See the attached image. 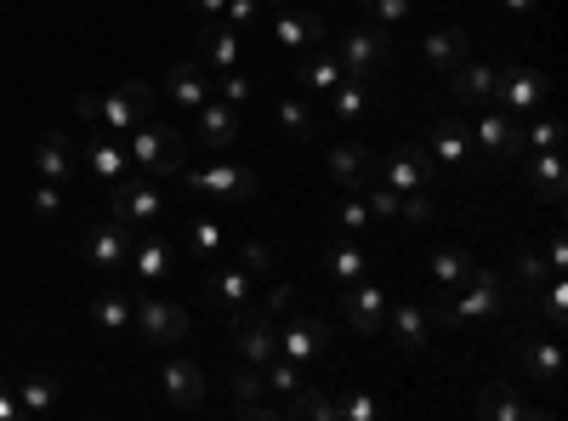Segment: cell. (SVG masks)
<instances>
[{
  "label": "cell",
  "mask_w": 568,
  "mask_h": 421,
  "mask_svg": "<svg viewBox=\"0 0 568 421\" xmlns=\"http://www.w3.org/2000/svg\"><path fill=\"white\" fill-rule=\"evenodd\" d=\"M291 307H296V285H279V291H273V302H268V314H273V319H284Z\"/></svg>",
  "instance_id": "obj_56"
},
{
  "label": "cell",
  "mask_w": 568,
  "mask_h": 421,
  "mask_svg": "<svg viewBox=\"0 0 568 421\" xmlns=\"http://www.w3.org/2000/svg\"><path fill=\"white\" fill-rule=\"evenodd\" d=\"M17 416H23V405H17L12 382H0V421H17Z\"/></svg>",
  "instance_id": "obj_58"
},
{
  "label": "cell",
  "mask_w": 568,
  "mask_h": 421,
  "mask_svg": "<svg viewBox=\"0 0 568 421\" xmlns=\"http://www.w3.org/2000/svg\"><path fill=\"white\" fill-rule=\"evenodd\" d=\"M500 7H506V12H511V17H529V12H534V7H540V0H500Z\"/></svg>",
  "instance_id": "obj_61"
},
{
  "label": "cell",
  "mask_w": 568,
  "mask_h": 421,
  "mask_svg": "<svg viewBox=\"0 0 568 421\" xmlns=\"http://www.w3.org/2000/svg\"><path fill=\"white\" fill-rule=\"evenodd\" d=\"M234 342H239V353H245L250 364H268V359H279V325H273V314H268V307H250V302H239V314H234Z\"/></svg>",
  "instance_id": "obj_9"
},
{
  "label": "cell",
  "mask_w": 568,
  "mask_h": 421,
  "mask_svg": "<svg viewBox=\"0 0 568 421\" xmlns=\"http://www.w3.org/2000/svg\"><path fill=\"white\" fill-rule=\"evenodd\" d=\"M126 154H131L149 177H177L182 165H188V137H182L177 126H165V120H142V126H131Z\"/></svg>",
  "instance_id": "obj_1"
},
{
  "label": "cell",
  "mask_w": 568,
  "mask_h": 421,
  "mask_svg": "<svg viewBox=\"0 0 568 421\" xmlns=\"http://www.w3.org/2000/svg\"><path fill=\"white\" fill-rule=\"evenodd\" d=\"M330 108H335L341 120L369 115V92H364V80H347V86H335V92H330Z\"/></svg>",
  "instance_id": "obj_38"
},
{
  "label": "cell",
  "mask_w": 568,
  "mask_h": 421,
  "mask_svg": "<svg viewBox=\"0 0 568 421\" xmlns=\"http://www.w3.org/2000/svg\"><path fill=\"white\" fill-rule=\"evenodd\" d=\"M369 222H376V217H369L364 200H341V229H347V234H369Z\"/></svg>",
  "instance_id": "obj_48"
},
{
  "label": "cell",
  "mask_w": 568,
  "mask_h": 421,
  "mask_svg": "<svg viewBox=\"0 0 568 421\" xmlns=\"http://www.w3.org/2000/svg\"><path fill=\"white\" fill-rule=\"evenodd\" d=\"M518 359H523V371L534 382H546V387L563 382V348H557V336H534V342L518 348Z\"/></svg>",
  "instance_id": "obj_23"
},
{
  "label": "cell",
  "mask_w": 568,
  "mask_h": 421,
  "mask_svg": "<svg viewBox=\"0 0 568 421\" xmlns=\"http://www.w3.org/2000/svg\"><path fill=\"white\" fill-rule=\"evenodd\" d=\"M540 291H546V325H552V336H563V325H568V279L552 273Z\"/></svg>",
  "instance_id": "obj_39"
},
{
  "label": "cell",
  "mask_w": 568,
  "mask_h": 421,
  "mask_svg": "<svg viewBox=\"0 0 568 421\" xmlns=\"http://www.w3.org/2000/svg\"><path fill=\"white\" fill-rule=\"evenodd\" d=\"M35 172H40V183H63V177H74V149H69V137H46V143L35 149Z\"/></svg>",
  "instance_id": "obj_28"
},
{
  "label": "cell",
  "mask_w": 568,
  "mask_h": 421,
  "mask_svg": "<svg viewBox=\"0 0 568 421\" xmlns=\"http://www.w3.org/2000/svg\"><path fill=\"white\" fill-rule=\"evenodd\" d=\"M35 211H40V217H57V211H63V183H40V188H35Z\"/></svg>",
  "instance_id": "obj_52"
},
{
  "label": "cell",
  "mask_w": 568,
  "mask_h": 421,
  "mask_svg": "<svg viewBox=\"0 0 568 421\" xmlns=\"http://www.w3.org/2000/svg\"><path fill=\"white\" fill-rule=\"evenodd\" d=\"M273 40L284 51H307V46L324 40V17L319 12H279L273 17Z\"/></svg>",
  "instance_id": "obj_22"
},
{
  "label": "cell",
  "mask_w": 568,
  "mask_h": 421,
  "mask_svg": "<svg viewBox=\"0 0 568 421\" xmlns=\"http://www.w3.org/2000/svg\"><path fill=\"white\" fill-rule=\"evenodd\" d=\"M222 23L227 30H256V23H262V0H227Z\"/></svg>",
  "instance_id": "obj_43"
},
{
  "label": "cell",
  "mask_w": 568,
  "mask_h": 421,
  "mask_svg": "<svg viewBox=\"0 0 568 421\" xmlns=\"http://www.w3.org/2000/svg\"><path fill=\"white\" fill-rule=\"evenodd\" d=\"M114 222H120V229H154L159 222V211H165V200H159V188L149 183V177H120L114 183Z\"/></svg>",
  "instance_id": "obj_6"
},
{
  "label": "cell",
  "mask_w": 568,
  "mask_h": 421,
  "mask_svg": "<svg viewBox=\"0 0 568 421\" xmlns=\"http://www.w3.org/2000/svg\"><path fill=\"white\" fill-rule=\"evenodd\" d=\"M364 12L376 23H404L410 17V0H364Z\"/></svg>",
  "instance_id": "obj_49"
},
{
  "label": "cell",
  "mask_w": 568,
  "mask_h": 421,
  "mask_svg": "<svg viewBox=\"0 0 568 421\" xmlns=\"http://www.w3.org/2000/svg\"><path fill=\"white\" fill-rule=\"evenodd\" d=\"M154 108V92L149 86H126V92H114V97H103L97 103V120L108 126V131H131V126H142V115Z\"/></svg>",
  "instance_id": "obj_16"
},
{
  "label": "cell",
  "mask_w": 568,
  "mask_h": 421,
  "mask_svg": "<svg viewBox=\"0 0 568 421\" xmlns=\"http://www.w3.org/2000/svg\"><path fill=\"white\" fill-rule=\"evenodd\" d=\"M495 69L489 63H461V69H449V92L461 108H489L495 103Z\"/></svg>",
  "instance_id": "obj_17"
},
{
  "label": "cell",
  "mask_w": 568,
  "mask_h": 421,
  "mask_svg": "<svg viewBox=\"0 0 568 421\" xmlns=\"http://www.w3.org/2000/svg\"><path fill=\"white\" fill-rule=\"evenodd\" d=\"M131 268H137V279H142V285H159V279L170 273V245H165L159 234L137 239V245H131Z\"/></svg>",
  "instance_id": "obj_26"
},
{
  "label": "cell",
  "mask_w": 568,
  "mask_h": 421,
  "mask_svg": "<svg viewBox=\"0 0 568 421\" xmlns=\"http://www.w3.org/2000/svg\"><path fill=\"white\" fill-rule=\"evenodd\" d=\"M193 115H199V143H205V149L227 154V149L239 143V108H234V103L211 97V103H199Z\"/></svg>",
  "instance_id": "obj_14"
},
{
  "label": "cell",
  "mask_w": 568,
  "mask_h": 421,
  "mask_svg": "<svg viewBox=\"0 0 568 421\" xmlns=\"http://www.w3.org/2000/svg\"><path fill=\"white\" fill-rule=\"evenodd\" d=\"M222 103H250V80L227 69V80H222Z\"/></svg>",
  "instance_id": "obj_55"
},
{
  "label": "cell",
  "mask_w": 568,
  "mask_h": 421,
  "mask_svg": "<svg viewBox=\"0 0 568 421\" xmlns=\"http://www.w3.org/2000/svg\"><path fill=\"white\" fill-rule=\"evenodd\" d=\"M341 74L347 80H376L387 63H392V40H387V30H369V23H358V30H347L341 35Z\"/></svg>",
  "instance_id": "obj_3"
},
{
  "label": "cell",
  "mask_w": 568,
  "mask_h": 421,
  "mask_svg": "<svg viewBox=\"0 0 568 421\" xmlns=\"http://www.w3.org/2000/svg\"><path fill=\"white\" fill-rule=\"evenodd\" d=\"M398 217H410V222H433V200H426V194H398Z\"/></svg>",
  "instance_id": "obj_51"
},
{
  "label": "cell",
  "mask_w": 568,
  "mask_h": 421,
  "mask_svg": "<svg viewBox=\"0 0 568 421\" xmlns=\"http://www.w3.org/2000/svg\"><path fill=\"white\" fill-rule=\"evenodd\" d=\"M511 273H518V285L523 291H540V285H546V279H552V268H546V257H540V250H518V257H511Z\"/></svg>",
  "instance_id": "obj_37"
},
{
  "label": "cell",
  "mask_w": 568,
  "mask_h": 421,
  "mask_svg": "<svg viewBox=\"0 0 568 421\" xmlns=\"http://www.w3.org/2000/svg\"><path fill=\"white\" fill-rule=\"evenodd\" d=\"M97 103H103L97 92H80V97H74V108H80V120H97Z\"/></svg>",
  "instance_id": "obj_59"
},
{
  "label": "cell",
  "mask_w": 568,
  "mask_h": 421,
  "mask_svg": "<svg viewBox=\"0 0 568 421\" xmlns=\"http://www.w3.org/2000/svg\"><path fill=\"white\" fill-rule=\"evenodd\" d=\"M477 416H489V421H546V410L511 399V393H500V387H489V393L477 399Z\"/></svg>",
  "instance_id": "obj_29"
},
{
  "label": "cell",
  "mask_w": 568,
  "mask_h": 421,
  "mask_svg": "<svg viewBox=\"0 0 568 421\" xmlns=\"http://www.w3.org/2000/svg\"><path fill=\"white\" fill-rule=\"evenodd\" d=\"M188 7H193L199 17H222V7H227V0H188Z\"/></svg>",
  "instance_id": "obj_60"
},
{
  "label": "cell",
  "mask_w": 568,
  "mask_h": 421,
  "mask_svg": "<svg viewBox=\"0 0 568 421\" xmlns=\"http://www.w3.org/2000/svg\"><path fill=\"white\" fill-rule=\"evenodd\" d=\"M341 314L353 319V330L381 336L387 330V291L376 285V279H353V285L341 291Z\"/></svg>",
  "instance_id": "obj_10"
},
{
  "label": "cell",
  "mask_w": 568,
  "mask_h": 421,
  "mask_svg": "<svg viewBox=\"0 0 568 421\" xmlns=\"http://www.w3.org/2000/svg\"><path fill=\"white\" fill-rule=\"evenodd\" d=\"M284 416H312V421H335V399H324V393H291V405H284Z\"/></svg>",
  "instance_id": "obj_40"
},
{
  "label": "cell",
  "mask_w": 568,
  "mask_h": 421,
  "mask_svg": "<svg viewBox=\"0 0 568 421\" xmlns=\"http://www.w3.org/2000/svg\"><path fill=\"white\" fill-rule=\"evenodd\" d=\"M335 416H347V421H376V416H381V399H369V393H347V399H335Z\"/></svg>",
  "instance_id": "obj_46"
},
{
  "label": "cell",
  "mask_w": 568,
  "mask_h": 421,
  "mask_svg": "<svg viewBox=\"0 0 568 421\" xmlns=\"http://www.w3.org/2000/svg\"><path fill=\"white\" fill-rule=\"evenodd\" d=\"M262 371H268V387H279V393H296V387H301V371H296V359H284V353H279V359H268Z\"/></svg>",
  "instance_id": "obj_45"
},
{
  "label": "cell",
  "mask_w": 568,
  "mask_h": 421,
  "mask_svg": "<svg viewBox=\"0 0 568 421\" xmlns=\"http://www.w3.org/2000/svg\"><path fill=\"white\" fill-rule=\"evenodd\" d=\"M131 319H137V336L149 348H177L182 336H188V314L177 302H165V296H137L131 302Z\"/></svg>",
  "instance_id": "obj_5"
},
{
  "label": "cell",
  "mask_w": 568,
  "mask_h": 421,
  "mask_svg": "<svg viewBox=\"0 0 568 421\" xmlns=\"http://www.w3.org/2000/svg\"><path fill=\"white\" fill-rule=\"evenodd\" d=\"M227 387H234V399H262V364H250V371H234L227 376Z\"/></svg>",
  "instance_id": "obj_47"
},
{
  "label": "cell",
  "mask_w": 568,
  "mask_h": 421,
  "mask_svg": "<svg viewBox=\"0 0 568 421\" xmlns=\"http://www.w3.org/2000/svg\"><path fill=\"white\" fill-rule=\"evenodd\" d=\"M239 268H250V273H262V268H273V250H268L262 239H245V245H239Z\"/></svg>",
  "instance_id": "obj_50"
},
{
  "label": "cell",
  "mask_w": 568,
  "mask_h": 421,
  "mask_svg": "<svg viewBox=\"0 0 568 421\" xmlns=\"http://www.w3.org/2000/svg\"><path fill=\"white\" fill-rule=\"evenodd\" d=\"M433 285L438 291H461L466 285V273H472V257H466V245H443V250H433Z\"/></svg>",
  "instance_id": "obj_27"
},
{
  "label": "cell",
  "mask_w": 568,
  "mask_h": 421,
  "mask_svg": "<svg viewBox=\"0 0 568 421\" xmlns=\"http://www.w3.org/2000/svg\"><path fill=\"white\" fill-rule=\"evenodd\" d=\"M324 348H330V325H324V319H291V325L279 330V353L296 359V364L319 359Z\"/></svg>",
  "instance_id": "obj_18"
},
{
  "label": "cell",
  "mask_w": 568,
  "mask_h": 421,
  "mask_svg": "<svg viewBox=\"0 0 568 421\" xmlns=\"http://www.w3.org/2000/svg\"><path fill=\"white\" fill-rule=\"evenodd\" d=\"M205 291H211V296H222V302H234V307H239V302H250V291H256V285H250V268H216Z\"/></svg>",
  "instance_id": "obj_35"
},
{
  "label": "cell",
  "mask_w": 568,
  "mask_h": 421,
  "mask_svg": "<svg viewBox=\"0 0 568 421\" xmlns=\"http://www.w3.org/2000/svg\"><path fill=\"white\" fill-rule=\"evenodd\" d=\"M296 74H301V86H307V92H335L341 80H347V74H341V63H335V58H324V51L301 58V63H296Z\"/></svg>",
  "instance_id": "obj_33"
},
{
  "label": "cell",
  "mask_w": 568,
  "mask_h": 421,
  "mask_svg": "<svg viewBox=\"0 0 568 421\" xmlns=\"http://www.w3.org/2000/svg\"><path fill=\"white\" fill-rule=\"evenodd\" d=\"M546 268H552V273L568 268V239H563V234H552V245H546Z\"/></svg>",
  "instance_id": "obj_57"
},
{
  "label": "cell",
  "mask_w": 568,
  "mask_h": 421,
  "mask_svg": "<svg viewBox=\"0 0 568 421\" xmlns=\"http://www.w3.org/2000/svg\"><path fill=\"white\" fill-rule=\"evenodd\" d=\"M273 7H284V0H273Z\"/></svg>",
  "instance_id": "obj_62"
},
{
  "label": "cell",
  "mask_w": 568,
  "mask_h": 421,
  "mask_svg": "<svg viewBox=\"0 0 568 421\" xmlns=\"http://www.w3.org/2000/svg\"><path fill=\"white\" fill-rule=\"evenodd\" d=\"M234 416H239V421H273V416H284V410H273L268 399H239Z\"/></svg>",
  "instance_id": "obj_54"
},
{
  "label": "cell",
  "mask_w": 568,
  "mask_h": 421,
  "mask_svg": "<svg viewBox=\"0 0 568 421\" xmlns=\"http://www.w3.org/2000/svg\"><path fill=\"white\" fill-rule=\"evenodd\" d=\"M466 30H433L426 35V58H433L438 69H461L466 63Z\"/></svg>",
  "instance_id": "obj_31"
},
{
  "label": "cell",
  "mask_w": 568,
  "mask_h": 421,
  "mask_svg": "<svg viewBox=\"0 0 568 421\" xmlns=\"http://www.w3.org/2000/svg\"><path fill=\"white\" fill-rule=\"evenodd\" d=\"M159 382H165V399L177 410H193L199 399H205V371H199L193 359H165Z\"/></svg>",
  "instance_id": "obj_19"
},
{
  "label": "cell",
  "mask_w": 568,
  "mask_h": 421,
  "mask_svg": "<svg viewBox=\"0 0 568 421\" xmlns=\"http://www.w3.org/2000/svg\"><path fill=\"white\" fill-rule=\"evenodd\" d=\"M495 103L506 115H534V108L546 103V74L534 63H506L500 80H495Z\"/></svg>",
  "instance_id": "obj_8"
},
{
  "label": "cell",
  "mask_w": 568,
  "mask_h": 421,
  "mask_svg": "<svg viewBox=\"0 0 568 421\" xmlns=\"http://www.w3.org/2000/svg\"><path fill=\"white\" fill-rule=\"evenodd\" d=\"M523 149H563V120H534L529 131H523Z\"/></svg>",
  "instance_id": "obj_44"
},
{
  "label": "cell",
  "mask_w": 568,
  "mask_h": 421,
  "mask_svg": "<svg viewBox=\"0 0 568 421\" xmlns=\"http://www.w3.org/2000/svg\"><path fill=\"white\" fill-rule=\"evenodd\" d=\"M57 399H63V382H51V376H28V382H17V405H23L28 416L57 410Z\"/></svg>",
  "instance_id": "obj_32"
},
{
  "label": "cell",
  "mask_w": 568,
  "mask_h": 421,
  "mask_svg": "<svg viewBox=\"0 0 568 421\" xmlns=\"http://www.w3.org/2000/svg\"><path fill=\"white\" fill-rule=\"evenodd\" d=\"M472 143H477V154H489L495 165H511L523 154V126L506 115V108H477V126H472Z\"/></svg>",
  "instance_id": "obj_7"
},
{
  "label": "cell",
  "mask_w": 568,
  "mask_h": 421,
  "mask_svg": "<svg viewBox=\"0 0 568 421\" xmlns=\"http://www.w3.org/2000/svg\"><path fill=\"white\" fill-rule=\"evenodd\" d=\"M426 154H438L443 165H466L472 160V137H466V115L461 108H443L438 126H433V149Z\"/></svg>",
  "instance_id": "obj_20"
},
{
  "label": "cell",
  "mask_w": 568,
  "mask_h": 421,
  "mask_svg": "<svg viewBox=\"0 0 568 421\" xmlns=\"http://www.w3.org/2000/svg\"><path fill=\"white\" fill-rule=\"evenodd\" d=\"M182 177H188L193 194H216V200H234V206L256 200V188H262V177H256L245 160H216V165H205V172H188L182 165Z\"/></svg>",
  "instance_id": "obj_4"
},
{
  "label": "cell",
  "mask_w": 568,
  "mask_h": 421,
  "mask_svg": "<svg viewBox=\"0 0 568 421\" xmlns=\"http://www.w3.org/2000/svg\"><path fill=\"white\" fill-rule=\"evenodd\" d=\"M80 250H85V262H92L97 273H120L126 262H131V229H120V222H103V229H92L80 239Z\"/></svg>",
  "instance_id": "obj_11"
},
{
  "label": "cell",
  "mask_w": 568,
  "mask_h": 421,
  "mask_svg": "<svg viewBox=\"0 0 568 421\" xmlns=\"http://www.w3.org/2000/svg\"><path fill=\"white\" fill-rule=\"evenodd\" d=\"M364 268H369V257H364V245H358V239H341V245L330 250V273L341 279V285L364 279Z\"/></svg>",
  "instance_id": "obj_36"
},
{
  "label": "cell",
  "mask_w": 568,
  "mask_h": 421,
  "mask_svg": "<svg viewBox=\"0 0 568 421\" xmlns=\"http://www.w3.org/2000/svg\"><path fill=\"white\" fill-rule=\"evenodd\" d=\"M381 172H387V188L392 194H426V188H433V154L415 149V143H404L398 154H387Z\"/></svg>",
  "instance_id": "obj_12"
},
{
  "label": "cell",
  "mask_w": 568,
  "mask_h": 421,
  "mask_svg": "<svg viewBox=\"0 0 568 421\" xmlns=\"http://www.w3.org/2000/svg\"><path fill=\"white\" fill-rule=\"evenodd\" d=\"M188 250H199V257H216V250H222V229H216L211 217H193L188 222Z\"/></svg>",
  "instance_id": "obj_42"
},
{
  "label": "cell",
  "mask_w": 568,
  "mask_h": 421,
  "mask_svg": "<svg viewBox=\"0 0 568 421\" xmlns=\"http://www.w3.org/2000/svg\"><path fill=\"white\" fill-rule=\"evenodd\" d=\"M193 51H199L193 63H211L216 74H227V69H239V63H245V40H239L234 30H227L222 17H211L205 30H199V46H193Z\"/></svg>",
  "instance_id": "obj_13"
},
{
  "label": "cell",
  "mask_w": 568,
  "mask_h": 421,
  "mask_svg": "<svg viewBox=\"0 0 568 421\" xmlns=\"http://www.w3.org/2000/svg\"><path fill=\"white\" fill-rule=\"evenodd\" d=\"M387 330L398 336V348H410V353H421L426 342H433V330H438V319H433V307L398 302V307H387Z\"/></svg>",
  "instance_id": "obj_15"
},
{
  "label": "cell",
  "mask_w": 568,
  "mask_h": 421,
  "mask_svg": "<svg viewBox=\"0 0 568 421\" xmlns=\"http://www.w3.org/2000/svg\"><path fill=\"white\" fill-rule=\"evenodd\" d=\"M364 206H369V217H376V222H392V217H398V194H392V188H376Z\"/></svg>",
  "instance_id": "obj_53"
},
{
  "label": "cell",
  "mask_w": 568,
  "mask_h": 421,
  "mask_svg": "<svg viewBox=\"0 0 568 421\" xmlns=\"http://www.w3.org/2000/svg\"><path fill=\"white\" fill-rule=\"evenodd\" d=\"M85 160H92V172H97L103 183H120V177L131 172V154H126L120 143H92V149H85Z\"/></svg>",
  "instance_id": "obj_34"
},
{
  "label": "cell",
  "mask_w": 568,
  "mask_h": 421,
  "mask_svg": "<svg viewBox=\"0 0 568 421\" xmlns=\"http://www.w3.org/2000/svg\"><path fill=\"white\" fill-rule=\"evenodd\" d=\"M529 188H534L546 206H563V154H557V149H540V154H534Z\"/></svg>",
  "instance_id": "obj_25"
},
{
  "label": "cell",
  "mask_w": 568,
  "mask_h": 421,
  "mask_svg": "<svg viewBox=\"0 0 568 421\" xmlns=\"http://www.w3.org/2000/svg\"><path fill=\"white\" fill-rule=\"evenodd\" d=\"M369 172H376V160H369L364 143H335V149H330V177H335L341 188L369 183Z\"/></svg>",
  "instance_id": "obj_24"
},
{
  "label": "cell",
  "mask_w": 568,
  "mask_h": 421,
  "mask_svg": "<svg viewBox=\"0 0 568 421\" xmlns=\"http://www.w3.org/2000/svg\"><path fill=\"white\" fill-rule=\"evenodd\" d=\"M273 115H279V126H284V137H291V143H307V137H312V115H307V103H279L273 108Z\"/></svg>",
  "instance_id": "obj_41"
},
{
  "label": "cell",
  "mask_w": 568,
  "mask_h": 421,
  "mask_svg": "<svg viewBox=\"0 0 568 421\" xmlns=\"http://www.w3.org/2000/svg\"><path fill=\"white\" fill-rule=\"evenodd\" d=\"M92 319H97V330H103V336H120V330L131 325V296H126V291H97Z\"/></svg>",
  "instance_id": "obj_30"
},
{
  "label": "cell",
  "mask_w": 568,
  "mask_h": 421,
  "mask_svg": "<svg viewBox=\"0 0 568 421\" xmlns=\"http://www.w3.org/2000/svg\"><path fill=\"white\" fill-rule=\"evenodd\" d=\"M165 97H170V108H199V103H211L216 86L205 80V63H177V69H170Z\"/></svg>",
  "instance_id": "obj_21"
},
{
  "label": "cell",
  "mask_w": 568,
  "mask_h": 421,
  "mask_svg": "<svg viewBox=\"0 0 568 421\" xmlns=\"http://www.w3.org/2000/svg\"><path fill=\"white\" fill-rule=\"evenodd\" d=\"M454 302L449 307H438V325H449V330H472V325H483L489 314H500V302H506V285H500V273H489V268H472L466 273V285L461 291H449Z\"/></svg>",
  "instance_id": "obj_2"
}]
</instances>
